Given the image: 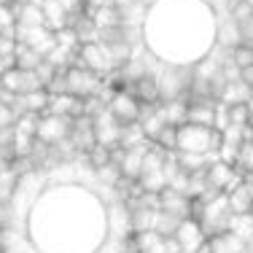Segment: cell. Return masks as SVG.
<instances>
[{
    "mask_svg": "<svg viewBox=\"0 0 253 253\" xmlns=\"http://www.w3.org/2000/svg\"><path fill=\"white\" fill-rule=\"evenodd\" d=\"M224 132L210 124H191L183 122L175 129V151L178 154H197V156H218Z\"/></svg>",
    "mask_w": 253,
    "mask_h": 253,
    "instance_id": "obj_1",
    "label": "cell"
},
{
    "mask_svg": "<svg viewBox=\"0 0 253 253\" xmlns=\"http://www.w3.org/2000/svg\"><path fill=\"white\" fill-rule=\"evenodd\" d=\"M240 180H243V175L237 172V167L215 156V159L205 167V189L208 191H205L202 200H213L215 194H226V191L234 189Z\"/></svg>",
    "mask_w": 253,
    "mask_h": 253,
    "instance_id": "obj_2",
    "label": "cell"
},
{
    "mask_svg": "<svg viewBox=\"0 0 253 253\" xmlns=\"http://www.w3.org/2000/svg\"><path fill=\"white\" fill-rule=\"evenodd\" d=\"M73 65H81V68L97 73L100 78H111L113 73H116V65H113L111 54H108V49L100 43V41H94V43H81Z\"/></svg>",
    "mask_w": 253,
    "mask_h": 253,
    "instance_id": "obj_3",
    "label": "cell"
},
{
    "mask_svg": "<svg viewBox=\"0 0 253 253\" xmlns=\"http://www.w3.org/2000/svg\"><path fill=\"white\" fill-rule=\"evenodd\" d=\"M70 126L73 119L59 116V113H41L38 116V129H35V140L43 146H59V143L70 140Z\"/></svg>",
    "mask_w": 253,
    "mask_h": 253,
    "instance_id": "obj_4",
    "label": "cell"
},
{
    "mask_svg": "<svg viewBox=\"0 0 253 253\" xmlns=\"http://www.w3.org/2000/svg\"><path fill=\"white\" fill-rule=\"evenodd\" d=\"M65 81H68V94H73L78 100H89L97 97L102 92V78L92 70L81 68V65H70L65 70Z\"/></svg>",
    "mask_w": 253,
    "mask_h": 253,
    "instance_id": "obj_5",
    "label": "cell"
},
{
    "mask_svg": "<svg viewBox=\"0 0 253 253\" xmlns=\"http://www.w3.org/2000/svg\"><path fill=\"white\" fill-rule=\"evenodd\" d=\"M124 245L129 248V253H178L180 251L172 237H165V234L154 232V229H148V232H132L124 240Z\"/></svg>",
    "mask_w": 253,
    "mask_h": 253,
    "instance_id": "obj_6",
    "label": "cell"
},
{
    "mask_svg": "<svg viewBox=\"0 0 253 253\" xmlns=\"http://www.w3.org/2000/svg\"><path fill=\"white\" fill-rule=\"evenodd\" d=\"M92 126H94V137H97V146L102 148H116L119 137H122V124L113 119V113L108 111V105H100L92 113Z\"/></svg>",
    "mask_w": 253,
    "mask_h": 253,
    "instance_id": "obj_7",
    "label": "cell"
},
{
    "mask_svg": "<svg viewBox=\"0 0 253 253\" xmlns=\"http://www.w3.org/2000/svg\"><path fill=\"white\" fill-rule=\"evenodd\" d=\"M0 89H5V92L22 97V94H30V92L43 89V84H41V78H38L35 70H19L14 65L11 70H5V73L0 76Z\"/></svg>",
    "mask_w": 253,
    "mask_h": 253,
    "instance_id": "obj_8",
    "label": "cell"
},
{
    "mask_svg": "<svg viewBox=\"0 0 253 253\" xmlns=\"http://www.w3.org/2000/svg\"><path fill=\"white\" fill-rule=\"evenodd\" d=\"M108 111L113 113V119H116L119 124L126 126V124H137V122H140L143 105L132 97L129 92H124V89H113L111 100H108Z\"/></svg>",
    "mask_w": 253,
    "mask_h": 253,
    "instance_id": "obj_9",
    "label": "cell"
},
{
    "mask_svg": "<svg viewBox=\"0 0 253 253\" xmlns=\"http://www.w3.org/2000/svg\"><path fill=\"white\" fill-rule=\"evenodd\" d=\"M156 208H159L162 213L175 215L178 221L191 218V215H194V200H189L183 191H175V189H170V186L156 194Z\"/></svg>",
    "mask_w": 253,
    "mask_h": 253,
    "instance_id": "obj_10",
    "label": "cell"
},
{
    "mask_svg": "<svg viewBox=\"0 0 253 253\" xmlns=\"http://www.w3.org/2000/svg\"><path fill=\"white\" fill-rule=\"evenodd\" d=\"M14 33H16V41H19V43L30 46V49L38 51L41 57H46V54L57 46V33H51L49 27H19L16 25Z\"/></svg>",
    "mask_w": 253,
    "mask_h": 253,
    "instance_id": "obj_11",
    "label": "cell"
},
{
    "mask_svg": "<svg viewBox=\"0 0 253 253\" xmlns=\"http://www.w3.org/2000/svg\"><path fill=\"white\" fill-rule=\"evenodd\" d=\"M14 14V22L19 27H46V16L41 3L35 0H16V3H5Z\"/></svg>",
    "mask_w": 253,
    "mask_h": 253,
    "instance_id": "obj_12",
    "label": "cell"
},
{
    "mask_svg": "<svg viewBox=\"0 0 253 253\" xmlns=\"http://www.w3.org/2000/svg\"><path fill=\"white\" fill-rule=\"evenodd\" d=\"M172 240H175V245L180 251H200L205 243H208V237H205L202 226L197 224V218H183L175 229V234H172Z\"/></svg>",
    "mask_w": 253,
    "mask_h": 253,
    "instance_id": "obj_13",
    "label": "cell"
},
{
    "mask_svg": "<svg viewBox=\"0 0 253 253\" xmlns=\"http://www.w3.org/2000/svg\"><path fill=\"white\" fill-rule=\"evenodd\" d=\"M200 253H248V245H245V240L237 232L226 229L221 234L208 237V243L200 248Z\"/></svg>",
    "mask_w": 253,
    "mask_h": 253,
    "instance_id": "obj_14",
    "label": "cell"
},
{
    "mask_svg": "<svg viewBox=\"0 0 253 253\" xmlns=\"http://www.w3.org/2000/svg\"><path fill=\"white\" fill-rule=\"evenodd\" d=\"M70 143L78 154L86 156L97 146V137H94V126H92V116H78L73 119V126H70Z\"/></svg>",
    "mask_w": 253,
    "mask_h": 253,
    "instance_id": "obj_15",
    "label": "cell"
},
{
    "mask_svg": "<svg viewBox=\"0 0 253 253\" xmlns=\"http://www.w3.org/2000/svg\"><path fill=\"white\" fill-rule=\"evenodd\" d=\"M226 202H229L232 215H251L253 213V183L243 178L234 189L226 191Z\"/></svg>",
    "mask_w": 253,
    "mask_h": 253,
    "instance_id": "obj_16",
    "label": "cell"
},
{
    "mask_svg": "<svg viewBox=\"0 0 253 253\" xmlns=\"http://www.w3.org/2000/svg\"><path fill=\"white\" fill-rule=\"evenodd\" d=\"M253 89L248 84L243 81V78H234V81H226L224 92H221V105H248Z\"/></svg>",
    "mask_w": 253,
    "mask_h": 253,
    "instance_id": "obj_17",
    "label": "cell"
},
{
    "mask_svg": "<svg viewBox=\"0 0 253 253\" xmlns=\"http://www.w3.org/2000/svg\"><path fill=\"white\" fill-rule=\"evenodd\" d=\"M41 8H43V16H46V27L51 30V33H59V30L68 27V11L59 5V0H43L41 3Z\"/></svg>",
    "mask_w": 253,
    "mask_h": 253,
    "instance_id": "obj_18",
    "label": "cell"
},
{
    "mask_svg": "<svg viewBox=\"0 0 253 253\" xmlns=\"http://www.w3.org/2000/svg\"><path fill=\"white\" fill-rule=\"evenodd\" d=\"M43 62V57H41L38 51H33L30 46L25 43H19L16 46V51H14V65L19 70H38V65Z\"/></svg>",
    "mask_w": 253,
    "mask_h": 253,
    "instance_id": "obj_19",
    "label": "cell"
},
{
    "mask_svg": "<svg viewBox=\"0 0 253 253\" xmlns=\"http://www.w3.org/2000/svg\"><path fill=\"white\" fill-rule=\"evenodd\" d=\"M180 221L175 218V215H170V213H156V224H154V232H159V234H165V237H172L175 234V229H178Z\"/></svg>",
    "mask_w": 253,
    "mask_h": 253,
    "instance_id": "obj_20",
    "label": "cell"
},
{
    "mask_svg": "<svg viewBox=\"0 0 253 253\" xmlns=\"http://www.w3.org/2000/svg\"><path fill=\"white\" fill-rule=\"evenodd\" d=\"M232 22H234V19H232ZM234 25H237L240 43H243V46H251V49H253V14L243 16V19H237Z\"/></svg>",
    "mask_w": 253,
    "mask_h": 253,
    "instance_id": "obj_21",
    "label": "cell"
},
{
    "mask_svg": "<svg viewBox=\"0 0 253 253\" xmlns=\"http://www.w3.org/2000/svg\"><path fill=\"white\" fill-rule=\"evenodd\" d=\"M16 124V113L11 105H5V102H0V129H8V126Z\"/></svg>",
    "mask_w": 253,
    "mask_h": 253,
    "instance_id": "obj_22",
    "label": "cell"
},
{
    "mask_svg": "<svg viewBox=\"0 0 253 253\" xmlns=\"http://www.w3.org/2000/svg\"><path fill=\"white\" fill-rule=\"evenodd\" d=\"M240 78H243V81L253 89V65H251V68H243V70H240Z\"/></svg>",
    "mask_w": 253,
    "mask_h": 253,
    "instance_id": "obj_23",
    "label": "cell"
},
{
    "mask_svg": "<svg viewBox=\"0 0 253 253\" xmlns=\"http://www.w3.org/2000/svg\"><path fill=\"white\" fill-rule=\"evenodd\" d=\"M14 68V57H0V76L5 73V70Z\"/></svg>",
    "mask_w": 253,
    "mask_h": 253,
    "instance_id": "obj_24",
    "label": "cell"
},
{
    "mask_svg": "<svg viewBox=\"0 0 253 253\" xmlns=\"http://www.w3.org/2000/svg\"><path fill=\"white\" fill-rule=\"evenodd\" d=\"M178 253H200V251H178Z\"/></svg>",
    "mask_w": 253,
    "mask_h": 253,
    "instance_id": "obj_25",
    "label": "cell"
},
{
    "mask_svg": "<svg viewBox=\"0 0 253 253\" xmlns=\"http://www.w3.org/2000/svg\"><path fill=\"white\" fill-rule=\"evenodd\" d=\"M251 143H253V124H251Z\"/></svg>",
    "mask_w": 253,
    "mask_h": 253,
    "instance_id": "obj_26",
    "label": "cell"
},
{
    "mask_svg": "<svg viewBox=\"0 0 253 253\" xmlns=\"http://www.w3.org/2000/svg\"><path fill=\"white\" fill-rule=\"evenodd\" d=\"M35 3H43V0H35Z\"/></svg>",
    "mask_w": 253,
    "mask_h": 253,
    "instance_id": "obj_27",
    "label": "cell"
}]
</instances>
